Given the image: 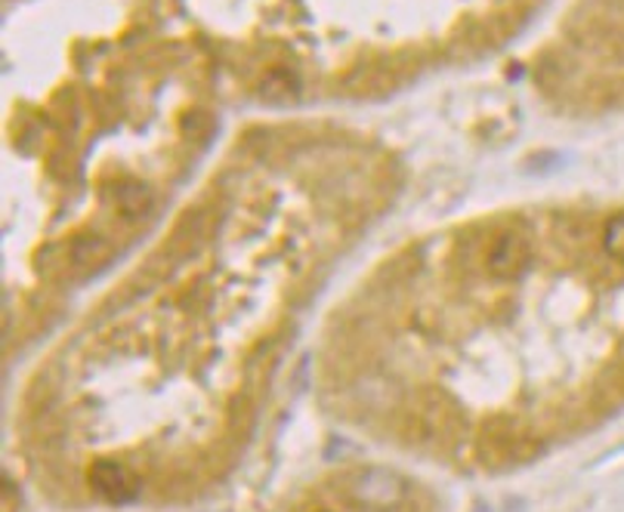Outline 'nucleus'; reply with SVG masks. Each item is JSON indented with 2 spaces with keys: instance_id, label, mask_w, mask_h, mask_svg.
<instances>
[{
  "instance_id": "0eeeda50",
  "label": "nucleus",
  "mask_w": 624,
  "mask_h": 512,
  "mask_svg": "<svg viewBox=\"0 0 624 512\" xmlns=\"http://www.w3.org/2000/svg\"><path fill=\"white\" fill-rule=\"evenodd\" d=\"M261 93L266 100H285L288 93H297V78L285 69H273L261 84Z\"/></svg>"
},
{
  "instance_id": "f257e3e1",
  "label": "nucleus",
  "mask_w": 624,
  "mask_h": 512,
  "mask_svg": "<svg viewBox=\"0 0 624 512\" xmlns=\"http://www.w3.org/2000/svg\"><path fill=\"white\" fill-rule=\"evenodd\" d=\"M541 451L538 435L525 427L522 420L513 417H495L488 420L483 435H479V457L492 466H510V463H522L535 457Z\"/></svg>"
},
{
  "instance_id": "39448f33",
  "label": "nucleus",
  "mask_w": 624,
  "mask_h": 512,
  "mask_svg": "<svg viewBox=\"0 0 624 512\" xmlns=\"http://www.w3.org/2000/svg\"><path fill=\"white\" fill-rule=\"evenodd\" d=\"M71 259H74L78 266H84V269H100V266H105V263L112 259V244L100 238V235L78 238L74 241V247H71Z\"/></svg>"
},
{
  "instance_id": "f03ea898",
  "label": "nucleus",
  "mask_w": 624,
  "mask_h": 512,
  "mask_svg": "<svg viewBox=\"0 0 624 512\" xmlns=\"http://www.w3.org/2000/svg\"><path fill=\"white\" fill-rule=\"evenodd\" d=\"M347 491L353 503H359L365 510H396L408 494V485L390 469H362L349 478Z\"/></svg>"
},
{
  "instance_id": "20e7f679",
  "label": "nucleus",
  "mask_w": 624,
  "mask_h": 512,
  "mask_svg": "<svg viewBox=\"0 0 624 512\" xmlns=\"http://www.w3.org/2000/svg\"><path fill=\"white\" fill-rule=\"evenodd\" d=\"M90 485H93V491L100 497H105L108 503H127V500L137 497L139 488L134 473H130L124 463L115 461L93 463V469H90Z\"/></svg>"
},
{
  "instance_id": "6e6552de",
  "label": "nucleus",
  "mask_w": 624,
  "mask_h": 512,
  "mask_svg": "<svg viewBox=\"0 0 624 512\" xmlns=\"http://www.w3.org/2000/svg\"><path fill=\"white\" fill-rule=\"evenodd\" d=\"M603 247L615 263H624V213H615L603 229Z\"/></svg>"
},
{
  "instance_id": "423d86ee",
  "label": "nucleus",
  "mask_w": 624,
  "mask_h": 512,
  "mask_svg": "<svg viewBox=\"0 0 624 512\" xmlns=\"http://www.w3.org/2000/svg\"><path fill=\"white\" fill-rule=\"evenodd\" d=\"M118 207H122V213H127V217H139V213H146V210L152 207V195H149V188L146 186L127 183V186L118 191Z\"/></svg>"
},
{
  "instance_id": "7ed1b4c3",
  "label": "nucleus",
  "mask_w": 624,
  "mask_h": 512,
  "mask_svg": "<svg viewBox=\"0 0 624 512\" xmlns=\"http://www.w3.org/2000/svg\"><path fill=\"white\" fill-rule=\"evenodd\" d=\"M529 263H532V244L522 238L520 232L498 235L486 254L488 275L498 278V281H517L520 275H525Z\"/></svg>"
}]
</instances>
